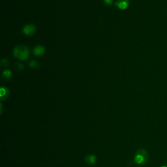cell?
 Listing matches in <instances>:
<instances>
[{
	"mask_svg": "<svg viewBox=\"0 0 167 167\" xmlns=\"http://www.w3.org/2000/svg\"><path fill=\"white\" fill-rule=\"evenodd\" d=\"M45 52V48L41 45H38L35 46L34 48V49H33V54H34V55L37 57L42 56L44 54Z\"/></svg>",
	"mask_w": 167,
	"mask_h": 167,
	"instance_id": "obj_5",
	"label": "cell"
},
{
	"mask_svg": "<svg viewBox=\"0 0 167 167\" xmlns=\"http://www.w3.org/2000/svg\"><path fill=\"white\" fill-rule=\"evenodd\" d=\"M84 161L85 163L89 165H93L96 163L97 157L96 156L93 155H88L85 157Z\"/></svg>",
	"mask_w": 167,
	"mask_h": 167,
	"instance_id": "obj_6",
	"label": "cell"
},
{
	"mask_svg": "<svg viewBox=\"0 0 167 167\" xmlns=\"http://www.w3.org/2000/svg\"><path fill=\"white\" fill-rule=\"evenodd\" d=\"M3 77L6 80H9L11 77V73L9 70H6L5 71H4L3 74Z\"/></svg>",
	"mask_w": 167,
	"mask_h": 167,
	"instance_id": "obj_8",
	"label": "cell"
},
{
	"mask_svg": "<svg viewBox=\"0 0 167 167\" xmlns=\"http://www.w3.org/2000/svg\"><path fill=\"white\" fill-rule=\"evenodd\" d=\"M161 167H167V166H161Z\"/></svg>",
	"mask_w": 167,
	"mask_h": 167,
	"instance_id": "obj_11",
	"label": "cell"
},
{
	"mask_svg": "<svg viewBox=\"0 0 167 167\" xmlns=\"http://www.w3.org/2000/svg\"><path fill=\"white\" fill-rule=\"evenodd\" d=\"M39 64H38V62H37L36 61L33 60L30 62V67L33 69H37L39 67Z\"/></svg>",
	"mask_w": 167,
	"mask_h": 167,
	"instance_id": "obj_9",
	"label": "cell"
},
{
	"mask_svg": "<svg viewBox=\"0 0 167 167\" xmlns=\"http://www.w3.org/2000/svg\"><path fill=\"white\" fill-rule=\"evenodd\" d=\"M149 159V155L147 151L144 149L138 150L135 156V162L138 165L146 163Z\"/></svg>",
	"mask_w": 167,
	"mask_h": 167,
	"instance_id": "obj_2",
	"label": "cell"
},
{
	"mask_svg": "<svg viewBox=\"0 0 167 167\" xmlns=\"http://www.w3.org/2000/svg\"><path fill=\"white\" fill-rule=\"evenodd\" d=\"M104 3L110 5H112L113 3V0H104Z\"/></svg>",
	"mask_w": 167,
	"mask_h": 167,
	"instance_id": "obj_10",
	"label": "cell"
},
{
	"mask_svg": "<svg viewBox=\"0 0 167 167\" xmlns=\"http://www.w3.org/2000/svg\"><path fill=\"white\" fill-rule=\"evenodd\" d=\"M14 55L16 58L21 60H26L30 56V51L24 45L17 46L14 50Z\"/></svg>",
	"mask_w": 167,
	"mask_h": 167,
	"instance_id": "obj_1",
	"label": "cell"
},
{
	"mask_svg": "<svg viewBox=\"0 0 167 167\" xmlns=\"http://www.w3.org/2000/svg\"><path fill=\"white\" fill-rule=\"evenodd\" d=\"M9 95V90L5 88H2L1 89V99L2 100L5 99Z\"/></svg>",
	"mask_w": 167,
	"mask_h": 167,
	"instance_id": "obj_7",
	"label": "cell"
},
{
	"mask_svg": "<svg viewBox=\"0 0 167 167\" xmlns=\"http://www.w3.org/2000/svg\"><path fill=\"white\" fill-rule=\"evenodd\" d=\"M116 4L119 9H122V10H125L129 5V0H117Z\"/></svg>",
	"mask_w": 167,
	"mask_h": 167,
	"instance_id": "obj_4",
	"label": "cell"
},
{
	"mask_svg": "<svg viewBox=\"0 0 167 167\" xmlns=\"http://www.w3.org/2000/svg\"><path fill=\"white\" fill-rule=\"evenodd\" d=\"M36 31L35 26L33 24H27L23 28V32L26 35H32Z\"/></svg>",
	"mask_w": 167,
	"mask_h": 167,
	"instance_id": "obj_3",
	"label": "cell"
}]
</instances>
